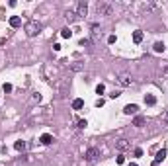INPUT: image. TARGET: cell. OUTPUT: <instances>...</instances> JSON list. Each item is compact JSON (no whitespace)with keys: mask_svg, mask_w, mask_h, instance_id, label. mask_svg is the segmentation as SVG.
Listing matches in <instances>:
<instances>
[{"mask_svg":"<svg viewBox=\"0 0 168 166\" xmlns=\"http://www.w3.org/2000/svg\"><path fill=\"white\" fill-rule=\"evenodd\" d=\"M41 33V24H37V22H27L26 24V35L27 37H35V35H39Z\"/></svg>","mask_w":168,"mask_h":166,"instance_id":"1","label":"cell"},{"mask_svg":"<svg viewBox=\"0 0 168 166\" xmlns=\"http://www.w3.org/2000/svg\"><path fill=\"white\" fill-rule=\"evenodd\" d=\"M117 80H119L121 86H131V84H133V76H131L129 72H119Z\"/></svg>","mask_w":168,"mask_h":166,"instance_id":"2","label":"cell"},{"mask_svg":"<svg viewBox=\"0 0 168 166\" xmlns=\"http://www.w3.org/2000/svg\"><path fill=\"white\" fill-rule=\"evenodd\" d=\"M98 156H100V151H98L96 147H90L88 151H86V155H84V158L88 160V162H94V160L98 158Z\"/></svg>","mask_w":168,"mask_h":166,"instance_id":"3","label":"cell"},{"mask_svg":"<svg viewBox=\"0 0 168 166\" xmlns=\"http://www.w3.org/2000/svg\"><path fill=\"white\" fill-rule=\"evenodd\" d=\"M96 10H98V14H104V16H112V6H109V4H106V2H98Z\"/></svg>","mask_w":168,"mask_h":166,"instance_id":"4","label":"cell"},{"mask_svg":"<svg viewBox=\"0 0 168 166\" xmlns=\"http://www.w3.org/2000/svg\"><path fill=\"white\" fill-rule=\"evenodd\" d=\"M88 14V4L86 2H78L76 4V18H84Z\"/></svg>","mask_w":168,"mask_h":166,"instance_id":"5","label":"cell"},{"mask_svg":"<svg viewBox=\"0 0 168 166\" xmlns=\"http://www.w3.org/2000/svg\"><path fill=\"white\" fill-rule=\"evenodd\" d=\"M164 156H166V148H160V151L157 152V156H154V160H153V164H151V166H158L162 160H164Z\"/></svg>","mask_w":168,"mask_h":166,"instance_id":"6","label":"cell"},{"mask_svg":"<svg viewBox=\"0 0 168 166\" xmlns=\"http://www.w3.org/2000/svg\"><path fill=\"white\" fill-rule=\"evenodd\" d=\"M116 148H117V151H121V152L127 151V148H129V141H127V139H117L116 141Z\"/></svg>","mask_w":168,"mask_h":166,"instance_id":"7","label":"cell"},{"mask_svg":"<svg viewBox=\"0 0 168 166\" xmlns=\"http://www.w3.org/2000/svg\"><path fill=\"white\" fill-rule=\"evenodd\" d=\"M123 111H125L127 115H131V113H137V111H139V106H137V104H127V106L123 107Z\"/></svg>","mask_w":168,"mask_h":166,"instance_id":"8","label":"cell"},{"mask_svg":"<svg viewBox=\"0 0 168 166\" xmlns=\"http://www.w3.org/2000/svg\"><path fill=\"white\" fill-rule=\"evenodd\" d=\"M14 148H16L18 152H24V151H26V141H16V143H14Z\"/></svg>","mask_w":168,"mask_h":166,"instance_id":"9","label":"cell"},{"mask_svg":"<svg viewBox=\"0 0 168 166\" xmlns=\"http://www.w3.org/2000/svg\"><path fill=\"white\" fill-rule=\"evenodd\" d=\"M10 26H12V27H20V26H22L20 16H12V18H10Z\"/></svg>","mask_w":168,"mask_h":166,"instance_id":"10","label":"cell"},{"mask_svg":"<svg viewBox=\"0 0 168 166\" xmlns=\"http://www.w3.org/2000/svg\"><path fill=\"white\" fill-rule=\"evenodd\" d=\"M133 125L135 127H143L145 125V117H143V115H137V117L133 119Z\"/></svg>","mask_w":168,"mask_h":166,"instance_id":"11","label":"cell"},{"mask_svg":"<svg viewBox=\"0 0 168 166\" xmlns=\"http://www.w3.org/2000/svg\"><path fill=\"white\" fill-rule=\"evenodd\" d=\"M145 104H147V106H154V104H157V98H154L153 94H147V96H145Z\"/></svg>","mask_w":168,"mask_h":166,"instance_id":"12","label":"cell"},{"mask_svg":"<svg viewBox=\"0 0 168 166\" xmlns=\"http://www.w3.org/2000/svg\"><path fill=\"white\" fill-rule=\"evenodd\" d=\"M39 141H41L43 145H51L53 143V137L49 135V133H45V135H41V139H39Z\"/></svg>","mask_w":168,"mask_h":166,"instance_id":"13","label":"cell"},{"mask_svg":"<svg viewBox=\"0 0 168 166\" xmlns=\"http://www.w3.org/2000/svg\"><path fill=\"white\" fill-rule=\"evenodd\" d=\"M82 106H84V100H80V98H76L72 102V110H82Z\"/></svg>","mask_w":168,"mask_h":166,"instance_id":"14","label":"cell"},{"mask_svg":"<svg viewBox=\"0 0 168 166\" xmlns=\"http://www.w3.org/2000/svg\"><path fill=\"white\" fill-rule=\"evenodd\" d=\"M65 18H67L68 22H74V20H76V12H72V10H67V12H65Z\"/></svg>","mask_w":168,"mask_h":166,"instance_id":"15","label":"cell"},{"mask_svg":"<svg viewBox=\"0 0 168 166\" xmlns=\"http://www.w3.org/2000/svg\"><path fill=\"white\" fill-rule=\"evenodd\" d=\"M61 37H65V39H71V37H72L71 27H65V30H61Z\"/></svg>","mask_w":168,"mask_h":166,"instance_id":"16","label":"cell"},{"mask_svg":"<svg viewBox=\"0 0 168 166\" xmlns=\"http://www.w3.org/2000/svg\"><path fill=\"white\" fill-rule=\"evenodd\" d=\"M133 41H135V43H141V41H143V31H133Z\"/></svg>","mask_w":168,"mask_h":166,"instance_id":"17","label":"cell"},{"mask_svg":"<svg viewBox=\"0 0 168 166\" xmlns=\"http://www.w3.org/2000/svg\"><path fill=\"white\" fill-rule=\"evenodd\" d=\"M164 43H162V41H157V43H154V51H157V53H162V51H164Z\"/></svg>","mask_w":168,"mask_h":166,"instance_id":"18","label":"cell"},{"mask_svg":"<svg viewBox=\"0 0 168 166\" xmlns=\"http://www.w3.org/2000/svg\"><path fill=\"white\" fill-rule=\"evenodd\" d=\"M104 90H106L104 84H98V86H96V94H104Z\"/></svg>","mask_w":168,"mask_h":166,"instance_id":"19","label":"cell"},{"mask_svg":"<svg viewBox=\"0 0 168 166\" xmlns=\"http://www.w3.org/2000/svg\"><path fill=\"white\" fill-rule=\"evenodd\" d=\"M92 31H94V35H98V33H100V26H98V24H94V26H92Z\"/></svg>","mask_w":168,"mask_h":166,"instance_id":"20","label":"cell"},{"mask_svg":"<svg viewBox=\"0 0 168 166\" xmlns=\"http://www.w3.org/2000/svg\"><path fill=\"white\" fill-rule=\"evenodd\" d=\"M2 90H4V92H12L14 88H12V84H4V86H2Z\"/></svg>","mask_w":168,"mask_h":166,"instance_id":"21","label":"cell"},{"mask_svg":"<svg viewBox=\"0 0 168 166\" xmlns=\"http://www.w3.org/2000/svg\"><path fill=\"white\" fill-rule=\"evenodd\" d=\"M86 125H88V123H86V119H78V127H80V129H84Z\"/></svg>","mask_w":168,"mask_h":166,"instance_id":"22","label":"cell"},{"mask_svg":"<svg viewBox=\"0 0 168 166\" xmlns=\"http://www.w3.org/2000/svg\"><path fill=\"white\" fill-rule=\"evenodd\" d=\"M121 96V92H117V90H116V92H112V94H109V98H113V100H116V98H119Z\"/></svg>","mask_w":168,"mask_h":166,"instance_id":"23","label":"cell"},{"mask_svg":"<svg viewBox=\"0 0 168 166\" xmlns=\"http://www.w3.org/2000/svg\"><path fill=\"white\" fill-rule=\"evenodd\" d=\"M162 121H164V123H166V125H168V110L164 111V113H162Z\"/></svg>","mask_w":168,"mask_h":166,"instance_id":"24","label":"cell"},{"mask_svg":"<svg viewBox=\"0 0 168 166\" xmlns=\"http://www.w3.org/2000/svg\"><path fill=\"white\" fill-rule=\"evenodd\" d=\"M135 156H137V158H139V156H143V148H135Z\"/></svg>","mask_w":168,"mask_h":166,"instance_id":"25","label":"cell"},{"mask_svg":"<svg viewBox=\"0 0 168 166\" xmlns=\"http://www.w3.org/2000/svg\"><path fill=\"white\" fill-rule=\"evenodd\" d=\"M71 69H72V70H82V65H72Z\"/></svg>","mask_w":168,"mask_h":166,"instance_id":"26","label":"cell"},{"mask_svg":"<svg viewBox=\"0 0 168 166\" xmlns=\"http://www.w3.org/2000/svg\"><path fill=\"white\" fill-rule=\"evenodd\" d=\"M108 43H116V35H109L108 37Z\"/></svg>","mask_w":168,"mask_h":166,"instance_id":"27","label":"cell"},{"mask_svg":"<svg viewBox=\"0 0 168 166\" xmlns=\"http://www.w3.org/2000/svg\"><path fill=\"white\" fill-rule=\"evenodd\" d=\"M129 166H139V164L137 162H129Z\"/></svg>","mask_w":168,"mask_h":166,"instance_id":"28","label":"cell"},{"mask_svg":"<svg viewBox=\"0 0 168 166\" xmlns=\"http://www.w3.org/2000/svg\"><path fill=\"white\" fill-rule=\"evenodd\" d=\"M164 74H166V76H168V66H166V69H164Z\"/></svg>","mask_w":168,"mask_h":166,"instance_id":"29","label":"cell"}]
</instances>
